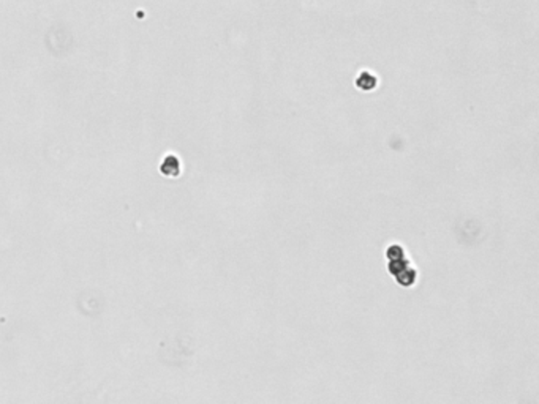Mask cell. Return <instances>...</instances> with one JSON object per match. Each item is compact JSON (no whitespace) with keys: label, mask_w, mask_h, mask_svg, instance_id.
Returning <instances> with one entry per match:
<instances>
[{"label":"cell","mask_w":539,"mask_h":404,"mask_svg":"<svg viewBox=\"0 0 539 404\" xmlns=\"http://www.w3.org/2000/svg\"><path fill=\"white\" fill-rule=\"evenodd\" d=\"M179 171H181V166H179V161L174 156H168L163 161L161 166V172L165 175H177Z\"/></svg>","instance_id":"1"}]
</instances>
